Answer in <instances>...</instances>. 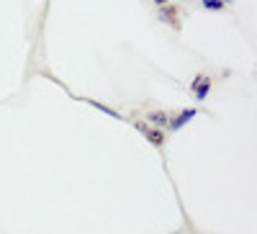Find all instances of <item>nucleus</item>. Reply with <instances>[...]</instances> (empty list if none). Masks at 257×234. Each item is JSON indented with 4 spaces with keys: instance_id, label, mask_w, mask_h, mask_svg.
Instances as JSON below:
<instances>
[{
    "instance_id": "4",
    "label": "nucleus",
    "mask_w": 257,
    "mask_h": 234,
    "mask_svg": "<svg viewBox=\"0 0 257 234\" xmlns=\"http://www.w3.org/2000/svg\"><path fill=\"white\" fill-rule=\"evenodd\" d=\"M147 119L152 121V124H157V126H167V124H170V116H167L165 111H152Z\"/></svg>"
},
{
    "instance_id": "2",
    "label": "nucleus",
    "mask_w": 257,
    "mask_h": 234,
    "mask_svg": "<svg viewBox=\"0 0 257 234\" xmlns=\"http://www.w3.org/2000/svg\"><path fill=\"white\" fill-rule=\"evenodd\" d=\"M139 129L144 132V137H147L149 142H152L155 147H160V144L165 142V139H162V132H157V129H147V126H139Z\"/></svg>"
},
{
    "instance_id": "5",
    "label": "nucleus",
    "mask_w": 257,
    "mask_h": 234,
    "mask_svg": "<svg viewBox=\"0 0 257 234\" xmlns=\"http://www.w3.org/2000/svg\"><path fill=\"white\" fill-rule=\"evenodd\" d=\"M162 21H167L170 26L180 29V24H178V13H175V11H170V8H167V11H162Z\"/></svg>"
},
{
    "instance_id": "7",
    "label": "nucleus",
    "mask_w": 257,
    "mask_h": 234,
    "mask_svg": "<svg viewBox=\"0 0 257 234\" xmlns=\"http://www.w3.org/2000/svg\"><path fill=\"white\" fill-rule=\"evenodd\" d=\"M155 3H157V6H165V3H167V0H155Z\"/></svg>"
},
{
    "instance_id": "6",
    "label": "nucleus",
    "mask_w": 257,
    "mask_h": 234,
    "mask_svg": "<svg viewBox=\"0 0 257 234\" xmlns=\"http://www.w3.org/2000/svg\"><path fill=\"white\" fill-rule=\"evenodd\" d=\"M203 8L206 11H221L224 8V0H203Z\"/></svg>"
},
{
    "instance_id": "1",
    "label": "nucleus",
    "mask_w": 257,
    "mask_h": 234,
    "mask_svg": "<svg viewBox=\"0 0 257 234\" xmlns=\"http://www.w3.org/2000/svg\"><path fill=\"white\" fill-rule=\"evenodd\" d=\"M190 90H193V95H196L198 100H203V98L208 95V90H211V77H203V75H198L196 80H193Z\"/></svg>"
},
{
    "instance_id": "3",
    "label": "nucleus",
    "mask_w": 257,
    "mask_h": 234,
    "mask_svg": "<svg viewBox=\"0 0 257 234\" xmlns=\"http://www.w3.org/2000/svg\"><path fill=\"white\" fill-rule=\"evenodd\" d=\"M193 116H196V111H193V108H190V111H185V113H180V116H178L173 124H170V129H180V126H185V124H188Z\"/></svg>"
}]
</instances>
